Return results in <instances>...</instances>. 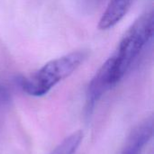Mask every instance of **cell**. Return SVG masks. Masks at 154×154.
Instances as JSON below:
<instances>
[{
	"label": "cell",
	"instance_id": "6da1fadb",
	"mask_svg": "<svg viewBox=\"0 0 154 154\" xmlns=\"http://www.w3.org/2000/svg\"><path fill=\"white\" fill-rule=\"evenodd\" d=\"M153 33L154 14L152 11L141 15L125 32L119 42L116 51L108 58L115 86L131 69L143 49L152 41Z\"/></svg>",
	"mask_w": 154,
	"mask_h": 154
},
{
	"label": "cell",
	"instance_id": "7a4b0ae2",
	"mask_svg": "<svg viewBox=\"0 0 154 154\" xmlns=\"http://www.w3.org/2000/svg\"><path fill=\"white\" fill-rule=\"evenodd\" d=\"M88 56V51H77L51 60L34 73L22 78L20 86L29 96L42 97L75 72Z\"/></svg>",
	"mask_w": 154,
	"mask_h": 154
},
{
	"label": "cell",
	"instance_id": "3957f363",
	"mask_svg": "<svg viewBox=\"0 0 154 154\" xmlns=\"http://www.w3.org/2000/svg\"><path fill=\"white\" fill-rule=\"evenodd\" d=\"M115 87L112 79L110 63L108 60L100 67L88 84L87 89V113H91L96 104L111 88Z\"/></svg>",
	"mask_w": 154,
	"mask_h": 154
},
{
	"label": "cell",
	"instance_id": "277c9868",
	"mask_svg": "<svg viewBox=\"0 0 154 154\" xmlns=\"http://www.w3.org/2000/svg\"><path fill=\"white\" fill-rule=\"evenodd\" d=\"M153 119L150 117L137 125L127 137L121 154H141L153 135Z\"/></svg>",
	"mask_w": 154,
	"mask_h": 154
},
{
	"label": "cell",
	"instance_id": "5b68a950",
	"mask_svg": "<svg viewBox=\"0 0 154 154\" xmlns=\"http://www.w3.org/2000/svg\"><path fill=\"white\" fill-rule=\"evenodd\" d=\"M136 0H110L104 11L99 23L100 30H109L115 27L128 13Z\"/></svg>",
	"mask_w": 154,
	"mask_h": 154
},
{
	"label": "cell",
	"instance_id": "52a82bcc",
	"mask_svg": "<svg viewBox=\"0 0 154 154\" xmlns=\"http://www.w3.org/2000/svg\"><path fill=\"white\" fill-rule=\"evenodd\" d=\"M10 99V95L8 89L2 84H0V104L8 102Z\"/></svg>",
	"mask_w": 154,
	"mask_h": 154
},
{
	"label": "cell",
	"instance_id": "8992f818",
	"mask_svg": "<svg viewBox=\"0 0 154 154\" xmlns=\"http://www.w3.org/2000/svg\"><path fill=\"white\" fill-rule=\"evenodd\" d=\"M83 139L81 131H77L66 137L51 154H75Z\"/></svg>",
	"mask_w": 154,
	"mask_h": 154
}]
</instances>
